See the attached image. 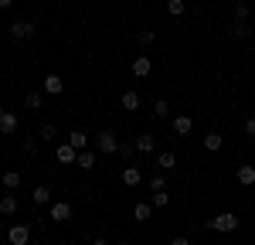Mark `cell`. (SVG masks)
Wrapping results in <instances>:
<instances>
[{
  "label": "cell",
  "mask_w": 255,
  "mask_h": 245,
  "mask_svg": "<svg viewBox=\"0 0 255 245\" xmlns=\"http://www.w3.org/2000/svg\"><path fill=\"white\" fill-rule=\"evenodd\" d=\"M136 41H139V44H153V41H157V34H153V31H139Z\"/></svg>",
  "instance_id": "32"
},
{
  "label": "cell",
  "mask_w": 255,
  "mask_h": 245,
  "mask_svg": "<svg viewBox=\"0 0 255 245\" xmlns=\"http://www.w3.org/2000/svg\"><path fill=\"white\" fill-rule=\"evenodd\" d=\"M153 116L167 120V116H170V102H167V99H157V102H153Z\"/></svg>",
  "instance_id": "22"
},
{
  "label": "cell",
  "mask_w": 255,
  "mask_h": 245,
  "mask_svg": "<svg viewBox=\"0 0 255 245\" xmlns=\"http://www.w3.org/2000/svg\"><path fill=\"white\" fill-rule=\"evenodd\" d=\"M10 38H14V41L34 38V24H31V20H14V24H10Z\"/></svg>",
  "instance_id": "4"
},
{
  "label": "cell",
  "mask_w": 255,
  "mask_h": 245,
  "mask_svg": "<svg viewBox=\"0 0 255 245\" xmlns=\"http://www.w3.org/2000/svg\"><path fill=\"white\" fill-rule=\"evenodd\" d=\"M187 7H184V0H167V14H174V17H180Z\"/></svg>",
  "instance_id": "25"
},
{
  "label": "cell",
  "mask_w": 255,
  "mask_h": 245,
  "mask_svg": "<svg viewBox=\"0 0 255 245\" xmlns=\"http://www.w3.org/2000/svg\"><path fill=\"white\" fill-rule=\"evenodd\" d=\"M191 129H194V120H191V116H184V113L174 116V133H177V136H187Z\"/></svg>",
  "instance_id": "15"
},
{
  "label": "cell",
  "mask_w": 255,
  "mask_h": 245,
  "mask_svg": "<svg viewBox=\"0 0 255 245\" xmlns=\"http://www.w3.org/2000/svg\"><path fill=\"white\" fill-rule=\"evenodd\" d=\"M20 181H24V177H20L17 170H7V174L0 177V184H3L7 191H17V187H20Z\"/></svg>",
  "instance_id": "19"
},
{
  "label": "cell",
  "mask_w": 255,
  "mask_h": 245,
  "mask_svg": "<svg viewBox=\"0 0 255 245\" xmlns=\"http://www.w3.org/2000/svg\"><path fill=\"white\" fill-rule=\"evenodd\" d=\"M55 133H58V129H55L51 122H44V126H41V140H55Z\"/></svg>",
  "instance_id": "31"
},
{
  "label": "cell",
  "mask_w": 255,
  "mask_h": 245,
  "mask_svg": "<svg viewBox=\"0 0 255 245\" xmlns=\"http://www.w3.org/2000/svg\"><path fill=\"white\" fill-rule=\"evenodd\" d=\"M41 92H31V96H24V106H27V109H41Z\"/></svg>",
  "instance_id": "27"
},
{
  "label": "cell",
  "mask_w": 255,
  "mask_h": 245,
  "mask_svg": "<svg viewBox=\"0 0 255 245\" xmlns=\"http://www.w3.org/2000/svg\"><path fill=\"white\" fill-rule=\"evenodd\" d=\"M68 143H72L75 150H85V146H89V136H85V129H72V133H68Z\"/></svg>",
  "instance_id": "21"
},
{
  "label": "cell",
  "mask_w": 255,
  "mask_h": 245,
  "mask_svg": "<svg viewBox=\"0 0 255 245\" xmlns=\"http://www.w3.org/2000/svg\"><path fill=\"white\" fill-rule=\"evenodd\" d=\"M228 34H232V38H245V34H249V31H245V20H235V24L228 27Z\"/></svg>",
  "instance_id": "28"
},
{
  "label": "cell",
  "mask_w": 255,
  "mask_h": 245,
  "mask_svg": "<svg viewBox=\"0 0 255 245\" xmlns=\"http://www.w3.org/2000/svg\"><path fill=\"white\" fill-rule=\"evenodd\" d=\"M170 204V194L167 191H153V208H167Z\"/></svg>",
  "instance_id": "26"
},
{
  "label": "cell",
  "mask_w": 255,
  "mask_h": 245,
  "mask_svg": "<svg viewBox=\"0 0 255 245\" xmlns=\"http://www.w3.org/2000/svg\"><path fill=\"white\" fill-rule=\"evenodd\" d=\"M170 245H191V242H187L184 235H174V239H170Z\"/></svg>",
  "instance_id": "34"
},
{
  "label": "cell",
  "mask_w": 255,
  "mask_h": 245,
  "mask_svg": "<svg viewBox=\"0 0 255 245\" xmlns=\"http://www.w3.org/2000/svg\"><path fill=\"white\" fill-rule=\"evenodd\" d=\"M48 218H51V222H68V218H72V204L68 201L51 204V208H48Z\"/></svg>",
  "instance_id": "6"
},
{
  "label": "cell",
  "mask_w": 255,
  "mask_h": 245,
  "mask_svg": "<svg viewBox=\"0 0 255 245\" xmlns=\"http://www.w3.org/2000/svg\"><path fill=\"white\" fill-rule=\"evenodd\" d=\"M150 72H153V61L146 58V55H139V58L133 61V75H136V79H146Z\"/></svg>",
  "instance_id": "14"
},
{
  "label": "cell",
  "mask_w": 255,
  "mask_h": 245,
  "mask_svg": "<svg viewBox=\"0 0 255 245\" xmlns=\"http://www.w3.org/2000/svg\"><path fill=\"white\" fill-rule=\"evenodd\" d=\"M119 157L123 160H133L136 157V143H119Z\"/></svg>",
  "instance_id": "24"
},
{
  "label": "cell",
  "mask_w": 255,
  "mask_h": 245,
  "mask_svg": "<svg viewBox=\"0 0 255 245\" xmlns=\"http://www.w3.org/2000/svg\"><path fill=\"white\" fill-rule=\"evenodd\" d=\"M17 126H20V120H17L14 109H0V133H3V136L17 133Z\"/></svg>",
  "instance_id": "3"
},
{
  "label": "cell",
  "mask_w": 255,
  "mask_h": 245,
  "mask_svg": "<svg viewBox=\"0 0 255 245\" xmlns=\"http://www.w3.org/2000/svg\"><path fill=\"white\" fill-rule=\"evenodd\" d=\"M92 245H109V242H106V239H96V242H92Z\"/></svg>",
  "instance_id": "36"
},
{
  "label": "cell",
  "mask_w": 255,
  "mask_h": 245,
  "mask_svg": "<svg viewBox=\"0 0 255 245\" xmlns=\"http://www.w3.org/2000/svg\"><path fill=\"white\" fill-rule=\"evenodd\" d=\"M235 177H238V184H242V187H255V167H252V163H242Z\"/></svg>",
  "instance_id": "12"
},
{
  "label": "cell",
  "mask_w": 255,
  "mask_h": 245,
  "mask_svg": "<svg viewBox=\"0 0 255 245\" xmlns=\"http://www.w3.org/2000/svg\"><path fill=\"white\" fill-rule=\"evenodd\" d=\"M116 245H129V242H116Z\"/></svg>",
  "instance_id": "37"
},
{
  "label": "cell",
  "mask_w": 255,
  "mask_h": 245,
  "mask_svg": "<svg viewBox=\"0 0 255 245\" xmlns=\"http://www.w3.org/2000/svg\"><path fill=\"white\" fill-rule=\"evenodd\" d=\"M10 3H14V0H0V10H7V7H10Z\"/></svg>",
  "instance_id": "35"
},
{
  "label": "cell",
  "mask_w": 255,
  "mask_h": 245,
  "mask_svg": "<svg viewBox=\"0 0 255 245\" xmlns=\"http://www.w3.org/2000/svg\"><path fill=\"white\" fill-rule=\"evenodd\" d=\"M157 167H160V170H174V167H177V153H174V150L157 153Z\"/></svg>",
  "instance_id": "16"
},
{
  "label": "cell",
  "mask_w": 255,
  "mask_h": 245,
  "mask_svg": "<svg viewBox=\"0 0 255 245\" xmlns=\"http://www.w3.org/2000/svg\"><path fill=\"white\" fill-rule=\"evenodd\" d=\"M232 14H235V20H249L252 10H249V3H235V10H232Z\"/></svg>",
  "instance_id": "29"
},
{
  "label": "cell",
  "mask_w": 255,
  "mask_h": 245,
  "mask_svg": "<svg viewBox=\"0 0 255 245\" xmlns=\"http://www.w3.org/2000/svg\"><path fill=\"white\" fill-rule=\"evenodd\" d=\"M150 218H153V201H136L133 204V222H150Z\"/></svg>",
  "instance_id": "8"
},
{
  "label": "cell",
  "mask_w": 255,
  "mask_h": 245,
  "mask_svg": "<svg viewBox=\"0 0 255 245\" xmlns=\"http://www.w3.org/2000/svg\"><path fill=\"white\" fill-rule=\"evenodd\" d=\"M245 136H252V140H255V116H252V120H245Z\"/></svg>",
  "instance_id": "33"
},
{
  "label": "cell",
  "mask_w": 255,
  "mask_h": 245,
  "mask_svg": "<svg viewBox=\"0 0 255 245\" xmlns=\"http://www.w3.org/2000/svg\"><path fill=\"white\" fill-rule=\"evenodd\" d=\"M17 211H20V201L14 198V191H10L7 198H0V215H7V218H10V215H17Z\"/></svg>",
  "instance_id": "13"
},
{
  "label": "cell",
  "mask_w": 255,
  "mask_h": 245,
  "mask_svg": "<svg viewBox=\"0 0 255 245\" xmlns=\"http://www.w3.org/2000/svg\"><path fill=\"white\" fill-rule=\"evenodd\" d=\"M119 181L126 184V187H139V181H143V174H139V167H123V174H119Z\"/></svg>",
  "instance_id": "10"
},
{
  "label": "cell",
  "mask_w": 255,
  "mask_h": 245,
  "mask_svg": "<svg viewBox=\"0 0 255 245\" xmlns=\"http://www.w3.org/2000/svg\"><path fill=\"white\" fill-rule=\"evenodd\" d=\"M221 133H208V136H204V150H221Z\"/></svg>",
  "instance_id": "23"
},
{
  "label": "cell",
  "mask_w": 255,
  "mask_h": 245,
  "mask_svg": "<svg viewBox=\"0 0 255 245\" xmlns=\"http://www.w3.org/2000/svg\"><path fill=\"white\" fill-rule=\"evenodd\" d=\"M150 187H153V191H167V177H163V174L150 177Z\"/></svg>",
  "instance_id": "30"
},
{
  "label": "cell",
  "mask_w": 255,
  "mask_h": 245,
  "mask_svg": "<svg viewBox=\"0 0 255 245\" xmlns=\"http://www.w3.org/2000/svg\"><path fill=\"white\" fill-rule=\"evenodd\" d=\"M96 150H99V153H106V157L119 153V140H116V133H113V129H102V133L96 136Z\"/></svg>",
  "instance_id": "1"
},
{
  "label": "cell",
  "mask_w": 255,
  "mask_h": 245,
  "mask_svg": "<svg viewBox=\"0 0 255 245\" xmlns=\"http://www.w3.org/2000/svg\"><path fill=\"white\" fill-rule=\"evenodd\" d=\"M119 106H123L126 113H136V109H139V92H133V89H126V92L119 96Z\"/></svg>",
  "instance_id": "11"
},
{
  "label": "cell",
  "mask_w": 255,
  "mask_h": 245,
  "mask_svg": "<svg viewBox=\"0 0 255 245\" xmlns=\"http://www.w3.org/2000/svg\"><path fill=\"white\" fill-rule=\"evenodd\" d=\"M65 245H68V242H65Z\"/></svg>",
  "instance_id": "38"
},
{
  "label": "cell",
  "mask_w": 255,
  "mask_h": 245,
  "mask_svg": "<svg viewBox=\"0 0 255 245\" xmlns=\"http://www.w3.org/2000/svg\"><path fill=\"white\" fill-rule=\"evenodd\" d=\"M7 239H10V245H27L31 242V228H27V225H10Z\"/></svg>",
  "instance_id": "5"
},
{
  "label": "cell",
  "mask_w": 255,
  "mask_h": 245,
  "mask_svg": "<svg viewBox=\"0 0 255 245\" xmlns=\"http://www.w3.org/2000/svg\"><path fill=\"white\" fill-rule=\"evenodd\" d=\"M55 160H58V163H65V167H68V163H75V160H79V150H75L72 143H61L58 150H55Z\"/></svg>",
  "instance_id": "7"
},
{
  "label": "cell",
  "mask_w": 255,
  "mask_h": 245,
  "mask_svg": "<svg viewBox=\"0 0 255 245\" xmlns=\"http://www.w3.org/2000/svg\"><path fill=\"white\" fill-rule=\"evenodd\" d=\"M82 170H92L96 167V150H79V160H75Z\"/></svg>",
  "instance_id": "20"
},
{
  "label": "cell",
  "mask_w": 255,
  "mask_h": 245,
  "mask_svg": "<svg viewBox=\"0 0 255 245\" xmlns=\"http://www.w3.org/2000/svg\"><path fill=\"white\" fill-rule=\"evenodd\" d=\"M153 146H157V143H153L150 133H139L136 136V153H153Z\"/></svg>",
  "instance_id": "18"
},
{
  "label": "cell",
  "mask_w": 255,
  "mask_h": 245,
  "mask_svg": "<svg viewBox=\"0 0 255 245\" xmlns=\"http://www.w3.org/2000/svg\"><path fill=\"white\" fill-rule=\"evenodd\" d=\"M208 228H215V232H235V228H238V215H235V211L215 215V218L208 222Z\"/></svg>",
  "instance_id": "2"
},
{
  "label": "cell",
  "mask_w": 255,
  "mask_h": 245,
  "mask_svg": "<svg viewBox=\"0 0 255 245\" xmlns=\"http://www.w3.org/2000/svg\"><path fill=\"white\" fill-rule=\"evenodd\" d=\"M31 201L34 204H48L51 201V187H48V184H38V187L31 191Z\"/></svg>",
  "instance_id": "17"
},
{
  "label": "cell",
  "mask_w": 255,
  "mask_h": 245,
  "mask_svg": "<svg viewBox=\"0 0 255 245\" xmlns=\"http://www.w3.org/2000/svg\"><path fill=\"white\" fill-rule=\"evenodd\" d=\"M44 92H48V96H58V92H65V79H61L58 72L44 75Z\"/></svg>",
  "instance_id": "9"
}]
</instances>
